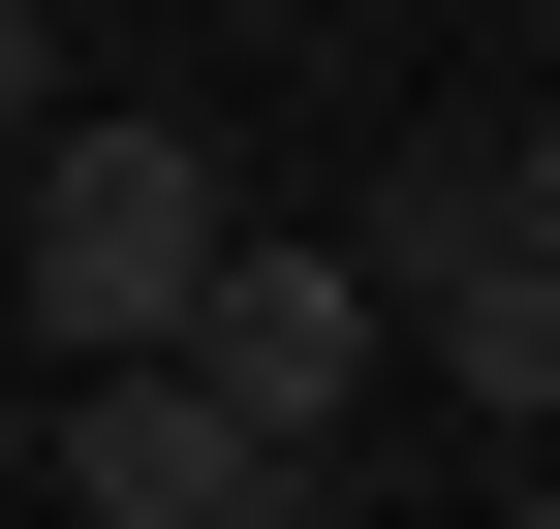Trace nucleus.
Here are the masks:
<instances>
[{
  "label": "nucleus",
  "instance_id": "obj_1",
  "mask_svg": "<svg viewBox=\"0 0 560 529\" xmlns=\"http://www.w3.org/2000/svg\"><path fill=\"white\" fill-rule=\"evenodd\" d=\"M219 249H249V187H219V125H156V94H62V125H32V311H62L94 374H156Z\"/></svg>",
  "mask_w": 560,
  "mask_h": 529
},
{
  "label": "nucleus",
  "instance_id": "obj_2",
  "mask_svg": "<svg viewBox=\"0 0 560 529\" xmlns=\"http://www.w3.org/2000/svg\"><path fill=\"white\" fill-rule=\"evenodd\" d=\"M374 343H436V405L560 436V249H499V156H405L374 187Z\"/></svg>",
  "mask_w": 560,
  "mask_h": 529
},
{
  "label": "nucleus",
  "instance_id": "obj_3",
  "mask_svg": "<svg viewBox=\"0 0 560 529\" xmlns=\"http://www.w3.org/2000/svg\"><path fill=\"white\" fill-rule=\"evenodd\" d=\"M156 374H187V405H249L280 468H342V405L405 374V343H374V249H280V219H249L219 281H187V343H156Z\"/></svg>",
  "mask_w": 560,
  "mask_h": 529
},
{
  "label": "nucleus",
  "instance_id": "obj_4",
  "mask_svg": "<svg viewBox=\"0 0 560 529\" xmlns=\"http://www.w3.org/2000/svg\"><path fill=\"white\" fill-rule=\"evenodd\" d=\"M32 468L94 498V529H280V498H312L249 405H187V374H62V436H32Z\"/></svg>",
  "mask_w": 560,
  "mask_h": 529
},
{
  "label": "nucleus",
  "instance_id": "obj_5",
  "mask_svg": "<svg viewBox=\"0 0 560 529\" xmlns=\"http://www.w3.org/2000/svg\"><path fill=\"white\" fill-rule=\"evenodd\" d=\"M32 125H62V32H32V0H0V187H32Z\"/></svg>",
  "mask_w": 560,
  "mask_h": 529
},
{
  "label": "nucleus",
  "instance_id": "obj_6",
  "mask_svg": "<svg viewBox=\"0 0 560 529\" xmlns=\"http://www.w3.org/2000/svg\"><path fill=\"white\" fill-rule=\"evenodd\" d=\"M499 249H560V125H529V156H499Z\"/></svg>",
  "mask_w": 560,
  "mask_h": 529
},
{
  "label": "nucleus",
  "instance_id": "obj_7",
  "mask_svg": "<svg viewBox=\"0 0 560 529\" xmlns=\"http://www.w3.org/2000/svg\"><path fill=\"white\" fill-rule=\"evenodd\" d=\"M0 498H32V374H0Z\"/></svg>",
  "mask_w": 560,
  "mask_h": 529
},
{
  "label": "nucleus",
  "instance_id": "obj_8",
  "mask_svg": "<svg viewBox=\"0 0 560 529\" xmlns=\"http://www.w3.org/2000/svg\"><path fill=\"white\" fill-rule=\"evenodd\" d=\"M280 529H374V498H342V468H312V498H280Z\"/></svg>",
  "mask_w": 560,
  "mask_h": 529
},
{
  "label": "nucleus",
  "instance_id": "obj_9",
  "mask_svg": "<svg viewBox=\"0 0 560 529\" xmlns=\"http://www.w3.org/2000/svg\"><path fill=\"white\" fill-rule=\"evenodd\" d=\"M499 529H560V468H529V498H499Z\"/></svg>",
  "mask_w": 560,
  "mask_h": 529
}]
</instances>
